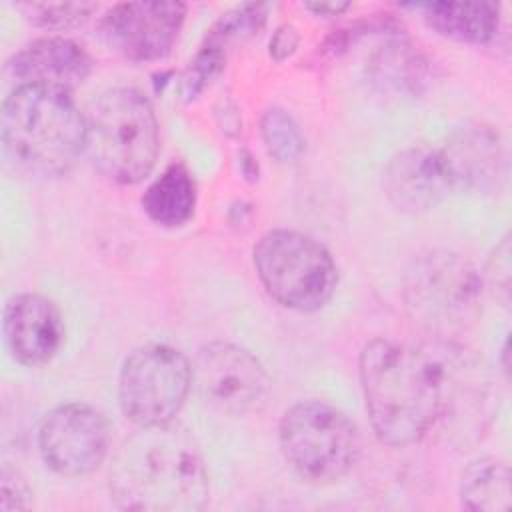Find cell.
<instances>
[{"mask_svg": "<svg viewBox=\"0 0 512 512\" xmlns=\"http://www.w3.org/2000/svg\"><path fill=\"white\" fill-rule=\"evenodd\" d=\"M488 270H490L488 276H490L492 284L496 288H500L504 292V296L508 298V292H510V240L508 238H504L500 242V246L496 248Z\"/></svg>", "mask_w": 512, "mask_h": 512, "instance_id": "obj_25", "label": "cell"}, {"mask_svg": "<svg viewBox=\"0 0 512 512\" xmlns=\"http://www.w3.org/2000/svg\"><path fill=\"white\" fill-rule=\"evenodd\" d=\"M510 470L502 460L482 458L472 462L460 484L462 506L476 512L510 510Z\"/></svg>", "mask_w": 512, "mask_h": 512, "instance_id": "obj_18", "label": "cell"}, {"mask_svg": "<svg viewBox=\"0 0 512 512\" xmlns=\"http://www.w3.org/2000/svg\"><path fill=\"white\" fill-rule=\"evenodd\" d=\"M192 384L188 358L166 344L132 350L120 370L118 394L126 418L136 426L162 424L180 412Z\"/></svg>", "mask_w": 512, "mask_h": 512, "instance_id": "obj_8", "label": "cell"}, {"mask_svg": "<svg viewBox=\"0 0 512 512\" xmlns=\"http://www.w3.org/2000/svg\"><path fill=\"white\" fill-rule=\"evenodd\" d=\"M306 8L320 16H340L346 8H350L348 2H308Z\"/></svg>", "mask_w": 512, "mask_h": 512, "instance_id": "obj_28", "label": "cell"}, {"mask_svg": "<svg viewBox=\"0 0 512 512\" xmlns=\"http://www.w3.org/2000/svg\"><path fill=\"white\" fill-rule=\"evenodd\" d=\"M254 266L266 292L286 308L314 312L334 294L338 270L330 252L296 230H270L254 246Z\"/></svg>", "mask_w": 512, "mask_h": 512, "instance_id": "obj_6", "label": "cell"}, {"mask_svg": "<svg viewBox=\"0 0 512 512\" xmlns=\"http://www.w3.org/2000/svg\"><path fill=\"white\" fill-rule=\"evenodd\" d=\"M8 70L18 84L48 86L72 92L88 78L92 58L78 42L70 38L46 36L18 50L8 62Z\"/></svg>", "mask_w": 512, "mask_h": 512, "instance_id": "obj_15", "label": "cell"}, {"mask_svg": "<svg viewBox=\"0 0 512 512\" xmlns=\"http://www.w3.org/2000/svg\"><path fill=\"white\" fill-rule=\"evenodd\" d=\"M382 186L400 212H428L454 188L440 148L416 144L400 150L386 164Z\"/></svg>", "mask_w": 512, "mask_h": 512, "instance_id": "obj_12", "label": "cell"}, {"mask_svg": "<svg viewBox=\"0 0 512 512\" xmlns=\"http://www.w3.org/2000/svg\"><path fill=\"white\" fill-rule=\"evenodd\" d=\"M108 422L90 404L68 402L46 414L38 444L44 462L62 476L96 470L108 454Z\"/></svg>", "mask_w": 512, "mask_h": 512, "instance_id": "obj_10", "label": "cell"}, {"mask_svg": "<svg viewBox=\"0 0 512 512\" xmlns=\"http://www.w3.org/2000/svg\"><path fill=\"white\" fill-rule=\"evenodd\" d=\"M454 188L478 194L498 192L506 180V150L488 124L458 128L440 148Z\"/></svg>", "mask_w": 512, "mask_h": 512, "instance_id": "obj_13", "label": "cell"}, {"mask_svg": "<svg viewBox=\"0 0 512 512\" xmlns=\"http://www.w3.org/2000/svg\"><path fill=\"white\" fill-rule=\"evenodd\" d=\"M420 8L430 28L460 42L484 44L494 38L500 24L496 2H428Z\"/></svg>", "mask_w": 512, "mask_h": 512, "instance_id": "obj_16", "label": "cell"}, {"mask_svg": "<svg viewBox=\"0 0 512 512\" xmlns=\"http://www.w3.org/2000/svg\"><path fill=\"white\" fill-rule=\"evenodd\" d=\"M280 446L290 466L304 480L318 484L340 480L360 450L350 418L320 400H304L284 412Z\"/></svg>", "mask_w": 512, "mask_h": 512, "instance_id": "obj_7", "label": "cell"}, {"mask_svg": "<svg viewBox=\"0 0 512 512\" xmlns=\"http://www.w3.org/2000/svg\"><path fill=\"white\" fill-rule=\"evenodd\" d=\"M86 150L94 166L114 182L136 184L156 164L160 134L148 98L136 88L104 90L88 106Z\"/></svg>", "mask_w": 512, "mask_h": 512, "instance_id": "obj_4", "label": "cell"}, {"mask_svg": "<svg viewBox=\"0 0 512 512\" xmlns=\"http://www.w3.org/2000/svg\"><path fill=\"white\" fill-rule=\"evenodd\" d=\"M186 18L178 0L120 2L100 18L104 40L130 60H160L174 46Z\"/></svg>", "mask_w": 512, "mask_h": 512, "instance_id": "obj_11", "label": "cell"}, {"mask_svg": "<svg viewBox=\"0 0 512 512\" xmlns=\"http://www.w3.org/2000/svg\"><path fill=\"white\" fill-rule=\"evenodd\" d=\"M4 336L18 362L26 366L46 364L56 356L64 340L62 314L42 294H18L6 304Z\"/></svg>", "mask_w": 512, "mask_h": 512, "instance_id": "obj_14", "label": "cell"}, {"mask_svg": "<svg viewBox=\"0 0 512 512\" xmlns=\"http://www.w3.org/2000/svg\"><path fill=\"white\" fill-rule=\"evenodd\" d=\"M220 106H222V110L216 108V116H218V118H224V120L220 122L222 130H224L226 134H236V132L240 130V116H238L234 104H232L230 100H226V102L220 100Z\"/></svg>", "mask_w": 512, "mask_h": 512, "instance_id": "obj_27", "label": "cell"}, {"mask_svg": "<svg viewBox=\"0 0 512 512\" xmlns=\"http://www.w3.org/2000/svg\"><path fill=\"white\" fill-rule=\"evenodd\" d=\"M2 142L18 168L36 176H60L86 150V116L70 92L18 84L4 100Z\"/></svg>", "mask_w": 512, "mask_h": 512, "instance_id": "obj_3", "label": "cell"}, {"mask_svg": "<svg viewBox=\"0 0 512 512\" xmlns=\"http://www.w3.org/2000/svg\"><path fill=\"white\" fill-rule=\"evenodd\" d=\"M262 138L268 154L286 164L294 162L304 152V138L294 118L282 108H270L260 122Z\"/></svg>", "mask_w": 512, "mask_h": 512, "instance_id": "obj_20", "label": "cell"}, {"mask_svg": "<svg viewBox=\"0 0 512 512\" xmlns=\"http://www.w3.org/2000/svg\"><path fill=\"white\" fill-rule=\"evenodd\" d=\"M482 278L460 254L432 250L412 260L404 276V300L422 328L448 342L480 314Z\"/></svg>", "mask_w": 512, "mask_h": 512, "instance_id": "obj_5", "label": "cell"}, {"mask_svg": "<svg viewBox=\"0 0 512 512\" xmlns=\"http://www.w3.org/2000/svg\"><path fill=\"white\" fill-rule=\"evenodd\" d=\"M360 382L376 436L390 446L422 440L440 420L444 398V356L386 338L360 352Z\"/></svg>", "mask_w": 512, "mask_h": 512, "instance_id": "obj_2", "label": "cell"}, {"mask_svg": "<svg viewBox=\"0 0 512 512\" xmlns=\"http://www.w3.org/2000/svg\"><path fill=\"white\" fill-rule=\"evenodd\" d=\"M196 186L188 168L170 164L142 194V208L160 226H182L194 212Z\"/></svg>", "mask_w": 512, "mask_h": 512, "instance_id": "obj_17", "label": "cell"}, {"mask_svg": "<svg viewBox=\"0 0 512 512\" xmlns=\"http://www.w3.org/2000/svg\"><path fill=\"white\" fill-rule=\"evenodd\" d=\"M424 64L422 56L410 44L390 42L374 54L370 70L374 80L384 86L396 90H418L426 74Z\"/></svg>", "mask_w": 512, "mask_h": 512, "instance_id": "obj_19", "label": "cell"}, {"mask_svg": "<svg viewBox=\"0 0 512 512\" xmlns=\"http://www.w3.org/2000/svg\"><path fill=\"white\" fill-rule=\"evenodd\" d=\"M222 68H224V48L206 40L182 76V84H180L182 96L186 100H190L196 94H200L204 90V86L214 76L220 74Z\"/></svg>", "mask_w": 512, "mask_h": 512, "instance_id": "obj_23", "label": "cell"}, {"mask_svg": "<svg viewBox=\"0 0 512 512\" xmlns=\"http://www.w3.org/2000/svg\"><path fill=\"white\" fill-rule=\"evenodd\" d=\"M192 380L202 400L228 416L260 410L270 390V378L258 358L230 342L204 344L196 354Z\"/></svg>", "mask_w": 512, "mask_h": 512, "instance_id": "obj_9", "label": "cell"}, {"mask_svg": "<svg viewBox=\"0 0 512 512\" xmlns=\"http://www.w3.org/2000/svg\"><path fill=\"white\" fill-rule=\"evenodd\" d=\"M26 14V18L42 28H74L84 24L92 12L96 10L94 2H34V4H22L20 6Z\"/></svg>", "mask_w": 512, "mask_h": 512, "instance_id": "obj_21", "label": "cell"}, {"mask_svg": "<svg viewBox=\"0 0 512 512\" xmlns=\"http://www.w3.org/2000/svg\"><path fill=\"white\" fill-rule=\"evenodd\" d=\"M298 46V32L294 26L284 24L280 28H276L272 40H270V56L274 60H286Z\"/></svg>", "mask_w": 512, "mask_h": 512, "instance_id": "obj_26", "label": "cell"}, {"mask_svg": "<svg viewBox=\"0 0 512 512\" xmlns=\"http://www.w3.org/2000/svg\"><path fill=\"white\" fill-rule=\"evenodd\" d=\"M28 486L26 482L10 470L2 472V510H24L28 508Z\"/></svg>", "mask_w": 512, "mask_h": 512, "instance_id": "obj_24", "label": "cell"}, {"mask_svg": "<svg viewBox=\"0 0 512 512\" xmlns=\"http://www.w3.org/2000/svg\"><path fill=\"white\" fill-rule=\"evenodd\" d=\"M266 20V6L264 4H244L232 12H226L208 32L206 40L224 48L230 40H244L256 34Z\"/></svg>", "mask_w": 512, "mask_h": 512, "instance_id": "obj_22", "label": "cell"}, {"mask_svg": "<svg viewBox=\"0 0 512 512\" xmlns=\"http://www.w3.org/2000/svg\"><path fill=\"white\" fill-rule=\"evenodd\" d=\"M110 492L124 510H202L208 472L194 436L174 420L136 426L112 458Z\"/></svg>", "mask_w": 512, "mask_h": 512, "instance_id": "obj_1", "label": "cell"}]
</instances>
